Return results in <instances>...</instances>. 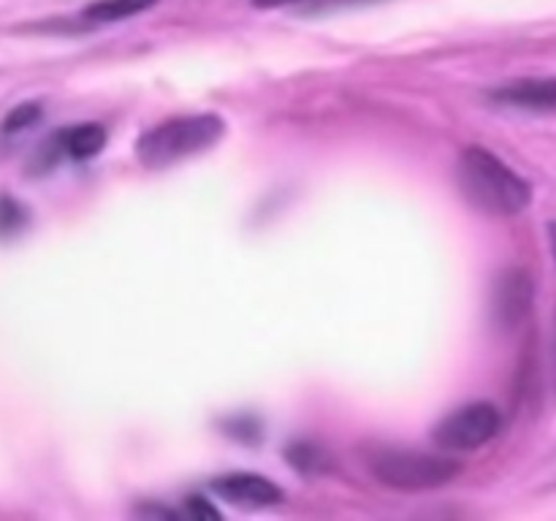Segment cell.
Wrapping results in <instances>:
<instances>
[{"label":"cell","instance_id":"1","mask_svg":"<svg viewBox=\"0 0 556 521\" xmlns=\"http://www.w3.org/2000/svg\"><path fill=\"white\" fill-rule=\"evenodd\" d=\"M459 188L476 209L492 217H516L532 204L530 182L486 147H467L462 152Z\"/></svg>","mask_w":556,"mask_h":521},{"label":"cell","instance_id":"2","mask_svg":"<svg viewBox=\"0 0 556 521\" xmlns=\"http://www.w3.org/2000/svg\"><path fill=\"white\" fill-rule=\"evenodd\" d=\"M362 459L375 481L396 492H429L445 486L462 472V465L451 456L402 445H367Z\"/></svg>","mask_w":556,"mask_h":521},{"label":"cell","instance_id":"3","mask_svg":"<svg viewBox=\"0 0 556 521\" xmlns=\"http://www.w3.org/2000/svg\"><path fill=\"white\" fill-rule=\"evenodd\" d=\"M226 123L217 114H188V117H174L155 128L144 130L136 141V155L141 166L161 171L174 166L190 155L210 150L212 144L223 139Z\"/></svg>","mask_w":556,"mask_h":521},{"label":"cell","instance_id":"4","mask_svg":"<svg viewBox=\"0 0 556 521\" xmlns=\"http://www.w3.org/2000/svg\"><path fill=\"white\" fill-rule=\"evenodd\" d=\"M503 416L492 402H470L459 410L448 412L434 429V443L448 454L478 450L497 437Z\"/></svg>","mask_w":556,"mask_h":521},{"label":"cell","instance_id":"5","mask_svg":"<svg viewBox=\"0 0 556 521\" xmlns=\"http://www.w3.org/2000/svg\"><path fill=\"white\" fill-rule=\"evenodd\" d=\"M212 492L220 499H226V503L248 510L271 508V505L282 503V497H286L277 483L258 475V472H226V475H217L212 481Z\"/></svg>","mask_w":556,"mask_h":521},{"label":"cell","instance_id":"6","mask_svg":"<svg viewBox=\"0 0 556 521\" xmlns=\"http://www.w3.org/2000/svg\"><path fill=\"white\" fill-rule=\"evenodd\" d=\"M532 307V280L521 269H508L494 285L492 315L503 329H516Z\"/></svg>","mask_w":556,"mask_h":521},{"label":"cell","instance_id":"7","mask_svg":"<svg viewBox=\"0 0 556 521\" xmlns=\"http://www.w3.org/2000/svg\"><path fill=\"white\" fill-rule=\"evenodd\" d=\"M106 144V128L98 123H85L76 125V128H68L63 134V147L71 157L76 161H90Z\"/></svg>","mask_w":556,"mask_h":521},{"label":"cell","instance_id":"8","mask_svg":"<svg viewBox=\"0 0 556 521\" xmlns=\"http://www.w3.org/2000/svg\"><path fill=\"white\" fill-rule=\"evenodd\" d=\"M500 101L519 106H548L556 103V81H519L497 92Z\"/></svg>","mask_w":556,"mask_h":521},{"label":"cell","instance_id":"9","mask_svg":"<svg viewBox=\"0 0 556 521\" xmlns=\"http://www.w3.org/2000/svg\"><path fill=\"white\" fill-rule=\"evenodd\" d=\"M157 0H96L85 9V20L90 22H119L128 16L152 9Z\"/></svg>","mask_w":556,"mask_h":521},{"label":"cell","instance_id":"10","mask_svg":"<svg viewBox=\"0 0 556 521\" xmlns=\"http://www.w3.org/2000/svg\"><path fill=\"white\" fill-rule=\"evenodd\" d=\"M286 459L291 461L299 472H304V475H315V472L326 470V456L309 443H293L291 448L286 450Z\"/></svg>","mask_w":556,"mask_h":521},{"label":"cell","instance_id":"11","mask_svg":"<svg viewBox=\"0 0 556 521\" xmlns=\"http://www.w3.org/2000/svg\"><path fill=\"white\" fill-rule=\"evenodd\" d=\"M27 226V209L11 195H0V237H14Z\"/></svg>","mask_w":556,"mask_h":521},{"label":"cell","instance_id":"12","mask_svg":"<svg viewBox=\"0 0 556 521\" xmlns=\"http://www.w3.org/2000/svg\"><path fill=\"white\" fill-rule=\"evenodd\" d=\"M38 119H41V106L38 103H20L3 119V130L5 134H16V130H25L30 125H36Z\"/></svg>","mask_w":556,"mask_h":521},{"label":"cell","instance_id":"13","mask_svg":"<svg viewBox=\"0 0 556 521\" xmlns=\"http://www.w3.org/2000/svg\"><path fill=\"white\" fill-rule=\"evenodd\" d=\"M188 513L193 516V519H201V521L220 519V513H217L215 505H210L204 497H199V494L188 497Z\"/></svg>","mask_w":556,"mask_h":521},{"label":"cell","instance_id":"14","mask_svg":"<svg viewBox=\"0 0 556 521\" xmlns=\"http://www.w3.org/2000/svg\"><path fill=\"white\" fill-rule=\"evenodd\" d=\"M291 3H299V0H253V5H258V9H280V5Z\"/></svg>","mask_w":556,"mask_h":521},{"label":"cell","instance_id":"15","mask_svg":"<svg viewBox=\"0 0 556 521\" xmlns=\"http://www.w3.org/2000/svg\"><path fill=\"white\" fill-rule=\"evenodd\" d=\"M548 239H552V253L556 260V223H548Z\"/></svg>","mask_w":556,"mask_h":521}]
</instances>
